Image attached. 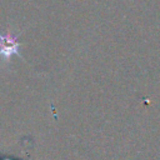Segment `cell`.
I'll return each instance as SVG.
<instances>
[{"label":"cell","instance_id":"obj_1","mask_svg":"<svg viewBox=\"0 0 160 160\" xmlns=\"http://www.w3.org/2000/svg\"><path fill=\"white\" fill-rule=\"evenodd\" d=\"M18 38L19 35L12 34L9 29L5 32H0V59L4 62H9L15 55L20 56V44Z\"/></svg>","mask_w":160,"mask_h":160}]
</instances>
